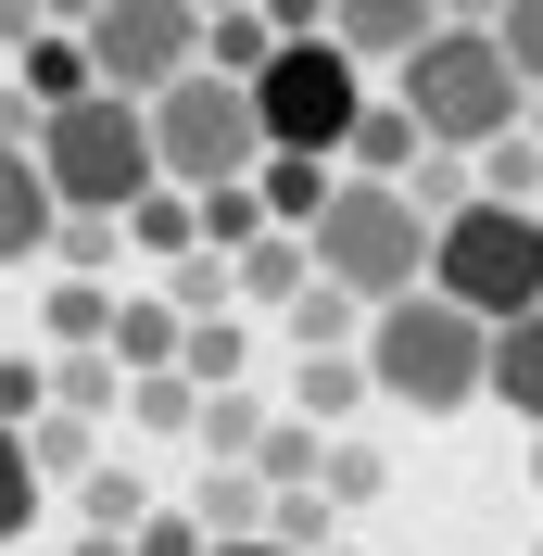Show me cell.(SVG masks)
I'll use <instances>...</instances> for the list:
<instances>
[{
    "label": "cell",
    "instance_id": "6da1fadb",
    "mask_svg": "<svg viewBox=\"0 0 543 556\" xmlns=\"http://www.w3.org/2000/svg\"><path fill=\"white\" fill-rule=\"evenodd\" d=\"M392 102L417 114L430 152H480V139L531 127V89H518V64H506L493 26H430L405 64H392Z\"/></svg>",
    "mask_w": 543,
    "mask_h": 556
},
{
    "label": "cell",
    "instance_id": "7a4b0ae2",
    "mask_svg": "<svg viewBox=\"0 0 543 556\" xmlns=\"http://www.w3.org/2000/svg\"><path fill=\"white\" fill-rule=\"evenodd\" d=\"M480 354H493V329L417 278V291L367 304V354H354V367H367V392H392V405L455 417V405H480Z\"/></svg>",
    "mask_w": 543,
    "mask_h": 556
},
{
    "label": "cell",
    "instance_id": "3957f363",
    "mask_svg": "<svg viewBox=\"0 0 543 556\" xmlns=\"http://www.w3.org/2000/svg\"><path fill=\"white\" fill-rule=\"evenodd\" d=\"M430 291L468 304L480 329L531 316L543 304V203H493V190H468V203L430 228Z\"/></svg>",
    "mask_w": 543,
    "mask_h": 556
},
{
    "label": "cell",
    "instance_id": "277c9868",
    "mask_svg": "<svg viewBox=\"0 0 543 556\" xmlns=\"http://www.w3.org/2000/svg\"><path fill=\"white\" fill-rule=\"evenodd\" d=\"M316 278L354 291V304H392L430 278V215L405 203V177H329V203H316Z\"/></svg>",
    "mask_w": 543,
    "mask_h": 556
},
{
    "label": "cell",
    "instance_id": "5b68a950",
    "mask_svg": "<svg viewBox=\"0 0 543 556\" xmlns=\"http://www.w3.org/2000/svg\"><path fill=\"white\" fill-rule=\"evenodd\" d=\"M38 177H51V203L64 215H127L139 190H152V102H127V89H89V102L38 114Z\"/></svg>",
    "mask_w": 543,
    "mask_h": 556
},
{
    "label": "cell",
    "instance_id": "8992f818",
    "mask_svg": "<svg viewBox=\"0 0 543 556\" xmlns=\"http://www.w3.org/2000/svg\"><path fill=\"white\" fill-rule=\"evenodd\" d=\"M367 76H379V64H354V51L316 26V38H278L266 64L240 76V89H253L266 152H316V165H329L341 139H354V114H367Z\"/></svg>",
    "mask_w": 543,
    "mask_h": 556
},
{
    "label": "cell",
    "instance_id": "52a82bcc",
    "mask_svg": "<svg viewBox=\"0 0 543 556\" xmlns=\"http://www.w3.org/2000/svg\"><path fill=\"white\" fill-rule=\"evenodd\" d=\"M152 165H165V190H228V177L266 165V127H253V89L215 64L165 76L152 89Z\"/></svg>",
    "mask_w": 543,
    "mask_h": 556
},
{
    "label": "cell",
    "instance_id": "ba28073f",
    "mask_svg": "<svg viewBox=\"0 0 543 556\" xmlns=\"http://www.w3.org/2000/svg\"><path fill=\"white\" fill-rule=\"evenodd\" d=\"M76 38H89V76H102V89L152 102L165 76H190V64H203V0H102Z\"/></svg>",
    "mask_w": 543,
    "mask_h": 556
},
{
    "label": "cell",
    "instance_id": "9c48e42d",
    "mask_svg": "<svg viewBox=\"0 0 543 556\" xmlns=\"http://www.w3.org/2000/svg\"><path fill=\"white\" fill-rule=\"evenodd\" d=\"M430 26H442V0H329V38L354 64H405Z\"/></svg>",
    "mask_w": 543,
    "mask_h": 556
},
{
    "label": "cell",
    "instance_id": "30bf717a",
    "mask_svg": "<svg viewBox=\"0 0 543 556\" xmlns=\"http://www.w3.org/2000/svg\"><path fill=\"white\" fill-rule=\"evenodd\" d=\"M480 405H506V417L543 430V304L493 329V354H480Z\"/></svg>",
    "mask_w": 543,
    "mask_h": 556
},
{
    "label": "cell",
    "instance_id": "8fae6325",
    "mask_svg": "<svg viewBox=\"0 0 543 556\" xmlns=\"http://www.w3.org/2000/svg\"><path fill=\"white\" fill-rule=\"evenodd\" d=\"M51 177H38V152H0V266H38L51 253Z\"/></svg>",
    "mask_w": 543,
    "mask_h": 556
},
{
    "label": "cell",
    "instance_id": "7c38bea8",
    "mask_svg": "<svg viewBox=\"0 0 543 556\" xmlns=\"http://www.w3.org/2000/svg\"><path fill=\"white\" fill-rule=\"evenodd\" d=\"M13 89H26L38 114H64V102H89V89H102V76H89V38H76V26H38L26 51H13Z\"/></svg>",
    "mask_w": 543,
    "mask_h": 556
},
{
    "label": "cell",
    "instance_id": "4fadbf2b",
    "mask_svg": "<svg viewBox=\"0 0 543 556\" xmlns=\"http://www.w3.org/2000/svg\"><path fill=\"white\" fill-rule=\"evenodd\" d=\"M304 278H316V241H304V228H266V241L228 253V304H291Z\"/></svg>",
    "mask_w": 543,
    "mask_h": 556
},
{
    "label": "cell",
    "instance_id": "5bb4252c",
    "mask_svg": "<svg viewBox=\"0 0 543 556\" xmlns=\"http://www.w3.org/2000/svg\"><path fill=\"white\" fill-rule=\"evenodd\" d=\"M177 329H190V316H177L165 291H114V329H102V354L139 380V367H177Z\"/></svg>",
    "mask_w": 543,
    "mask_h": 556
},
{
    "label": "cell",
    "instance_id": "9a60e30c",
    "mask_svg": "<svg viewBox=\"0 0 543 556\" xmlns=\"http://www.w3.org/2000/svg\"><path fill=\"white\" fill-rule=\"evenodd\" d=\"M316 468H329V430H316V417H266L253 481H266V493H316Z\"/></svg>",
    "mask_w": 543,
    "mask_h": 556
},
{
    "label": "cell",
    "instance_id": "2e32d148",
    "mask_svg": "<svg viewBox=\"0 0 543 556\" xmlns=\"http://www.w3.org/2000/svg\"><path fill=\"white\" fill-rule=\"evenodd\" d=\"M253 190H266V228H316L329 165H316V152H266V165H253Z\"/></svg>",
    "mask_w": 543,
    "mask_h": 556
},
{
    "label": "cell",
    "instance_id": "e0dca14e",
    "mask_svg": "<svg viewBox=\"0 0 543 556\" xmlns=\"http://www.w3.org/2000/svg\"><path fill=\"white\" fill-rule=\"evenodd\" d=\"M266 506H278V493L253 481V455H240V468H215V481H203L190 519H203V544H240V531H266Z\"/></svg>",
    "mask_w": 543,
    "mask_h": 556
},
{
    "label": "cell",
    "instance_id": "ac0fdd59",
    "mask_svg": "<svg viewBox=\"0 0 543 556\" xmlns=\"http://www.w3.org/2000/svg\"><path fill=\"white\" fill-rule=\"evenodd\" d=\"M468 190H493V203H543V139L531 127L480 139V152H468Z\"/></svg>",
    "mask_w": 543,
    "mask_h": 556
},
{
    "label": "cell",
    "instance_id": "d6986e66",
    "mask_svg": "<svg viewBox=\"0 0 543 556\" xmlns=\"http://www.w3.org/2000/svg\"><path fill=\"white\" fill-rule=\"evenodd\" d=\"M51 405H64V417H102V405H127V367H114L102 342H76V354H51Z\"/></svg>",
    "mask_w": 543,
    "mask_h": 556
},
{
    "label": "cell",
    "instance_id": "ffe728a7",
    "mask_svg": "<svg viewBox=\"0 0 543 556\" xmlns=\"http://www.w3.org/2000/svg\"><path fill=\"white\" fill-rule=\"evenodd\" d=\"M341 152H354V165H367V177H405L417 152H430V139H417V114H405V102H367V114H354V139H341Z\"/></svg>",
    "mask_w": 543,
    "mask_h": 556
},
{
    "label": "cell",
    "instance_id": "44dd1931",
    "mask_svg": "<svg viewBox=\"0 0 543 556\" xmlns=\"http://www.w3.org/2000/svg\"><path fill=\"white\" fill-rule=\"evenodd\" d=\"M240 316H190V329H177V380H203V392H240Z\"/></svg>",
    "mask_w": 543,
    "mask_h": 556
},
{
    "label": "cell",
    "instance_id": "7402d4cb",
    "mask_svg": "<svg viewBox=\"0 0 543 556\" xmlns=\"http://www.w3.org/2000/svg\"><path fill=\"white\" fill-rule=\"evenodd\" d=\"M127 241H139V253H165V266H177V253L203 241V215H190V190H165V177H152V190L127 203Z\"/></svg>",
    "mask_w": 543,
    "mask_h": 556
},
{
    "label": "cell",
    "instance_id": "603a6c76",
    "mask_svg": "<svg viewBox=\"0 0 543 556\" xmlns=\"http://www.w3.org/2000/svg\"><path fill=\"white\" fill-rule=\"evenodd\" d=\"M190 215H203V253L266 241V190H253V177H228V190H190Z\"/></svg>",
    "mask_w": 543,
    "mask_h": 556
},
{
    "label": "cell",
    "instance_id": "cb8c5ba5",
    "mask_svg": "<svg viewBox=\"0 0 543 556\" xmlns=\"http://www.w3.org/2000/svg\"><path fill=\"white\" fill-rule=\"evenodd\" d=\"M190 443H203L215 468H240V455L266 443V405H253V392H203V417H190Z\"/></svg>",
    "mask_w": 543,
    "mask_h": 556
},
{
    "label": "cell",
    "instance_id": "d4e9b609",
    "mask_svg": "<svg viewBox=\"0 0 543 556\" xmlns=\"http://www.w3.org/2000/svg\"><path fill=\"white\" fill-rule=\"evenodd\" d=\"M26 468H38V481H89V417L38 405V417H26Z\"/></svg>",
    "mask_w": 543,
    "mask_h": 556
},
{
    "label": "cell",
    "instance_id": "484cf974",
    "mask_svg": "<svg viewBox=\"0 0 543 556\" xmlns=\"http://www.w3.org/2000/svg\"><path fill=\"white\" fill-rule=\"evenodd\" d=\"M266 51H278V38H266V13H253V0H228V13H203V64H215V76H253Z\"/></svg>",
    "mask_w": 543,
    "mask_h": 556
},
{
    "label": "cell",
    "instance_id": "4316f807",
    "mask_svg": "<svg viewBox=\"0 0 543 556\" xmlns=\"http://www.w3.org/2000/svg\"><path fill=\"white\" fill-rule=\"evenodd\" d=\"M278 316H291V342H304V354H341V342H354V291H329V278H304Z\"/></svg>",
    "mask_w": 543,
    "mask_h": 556
},
{
    "label": "cell",
    "instance_id": "83f0119b",
    "mask_svg": "<svg viewBox=\"0 0 543 556\" xmlns=\"http://www.w3.org/2000/svg\"><path fill=\"white\" fill-rule=\"evenodd\" d=\"M354 405H367V367H354V354H304V417L316 430H341Z\"/></svg>",
    "mask_w": 543,
    "mask_h": 556
},
{
    "label": "cell",
    "instance_id": "f1b7e54d",
    "mask_svg": "<svg viewBox=\"0 0 543 556\" xmlns=\"http://www.w3.org/2000/svg\"><path fill=\"white\" fill-rule=\"evenodd\" d=\"M127 417H139V430H190V417H203V380H177V367H139V380H127Z\"/></svg>",
    "mask_w": 543,
    "mask_h": 556
},
{
    "label": "cell",
    "instance_id": "f546056e",
    "mask_svg": "<svg viewBox=\"0 0 543 556\" xmlns=\"http://www.w3.org/2000/svg\"><path fill=\"white\" fill-rule=\"evenodd\" d=\"M51 253H64L76 278H102L114 253H127V215H51Z\"/></svg>",
    "mask_w": 543,
    "mask_h": 556
},
{
    "label": "cell",
    "instance_id": "4dcf8cb0",
    "mask_svg": "<svg viewBox=\"0 0 543 556\" xmlns=\"http://www.w3.org/2000/svg\"><path fill=\"white\" fill-rule=\"evenodd\" d=\"M316 493H329V506H379V493H392V468H379L367 443H341V430H329V468H316Z\"/></svg>",
    "mask_w": 543,
    "mask_h": 556
},
{
    "label": "cell",
    "instance_id": "1f68e13d",
    "mask_svg": "<svg viewBox=\"0 0 543 556\" xmlns=\"http://www.w3.org/2000/svg\"><path fill=\"white\" fill-rule=\"evenodd\" d=\"M102 329H114V291H102V278H64V291H51V342H102Z\"/></svg>",
    "mask_w": 543,
    "mask_h": 556
},
{
    "label": "cell",
    "instance_id": "d6a6232c",
    "mask_svg": "<svg viewBox=\"0 0 543 556\" xmlns=\"http://www.w3.org/2000/svg\"><path fill=\"white\" fill-rule=\"evenodd\" d=\"M165 304H177V316H215V304H228V253H203V241H190V253L165 266Z\"/></svg>",
    "mask_w": 543,
    "mask_h": 556
},
{
    "label": "cell",
    "instance_id": "836d02e7",
    "mask_svg": "<svg viewBox=\"0 0 543 556\" xmlns=\"http://www.w3.org/2000/svg\"><path fill=\"white\" fill-rule=\"evenodd\" d=\"M38 519V468H26V430H0V544Z\"/></svg>",
    "mask_w": 543,
    "mask_h": 556
},
{
    "label": "cell",
    "instance_id": "e575fe53",
    "mask_svg": "<svg viewBox=\"0 0 543 556\" xmlns=\"http://www.w3.org/2000/svg\"><path fill=\"white\" fill-rule=\"evenodd\" d=\"M493 38H506L518 89H543V0H506V13H493Z\"/></svg>",
    "mask_w": 543,
    "mask_h": 556
},
{
    "label": "cell",
    "instance_id": "d590c367",
    "mask_svg": "<svg viewBox=\"0 0 543 556\" xmlns=\"http://www.w3.org/2000/svg\"><path fill=\"white\" fill-rule=\"evenodd\" d=\"M38 405H51V367L38 354H0V430H26Z\"/></svg>",
    "mask_w": 543,
    "mask_h": 556
},
{
    "label": "cell",
    "instance_id": "8d00e7d4",
    "mask_svg": "<svg viewBox=\"0 0 543 556\" xmlns=\"http://www.w3.org/2000/svg\"><path fill=\"white\" fill-rule=\"evenodd\" d=\"M152 506H139V481L127 468H89V531H139Z\"/></svg>",
    "mask_w": 543,
    "mask_h": 556
},
{
    "label": "cell",
    "instance_id": "74e56055",
    "mask_svg": "<svg viewBox=\"0 0 543 556\" xmlns=\"http://www.w3.org/2000/svg\"><path fill=\"white\" fill-rule=\"evenodd\" d=\"M278 544H291V556L329 544V493H278Z\"/></svg>",
    "mask_w": 543,
    "mask_h": 556
},
{
    "label": "cell",
    "instance_id": "f35d334b",
    "mask_svg": "<svg viewBox=\"0 0 543 556\" xmlns=\"http://www.w3.org/2000/svg\"><path fill=\"white\" fill-rule=\"evenodd\" d=\"M127 556H203V519H139Z\"/></svg>",
    "mask_w": 543,
    "mask_h": 556
},
{
    "label": "cell",
    "instance_id": "ab89813d",
    "mask_svg": "<svg viewBox=\"0 0 543 556\" xmlns=\"http://www.w3.org/2000/svg\"><path fill=\"white\" fill-rule=\"evenodd\" d=\"M0 152H38V102L13 89V76H0Z\"/></svg>",
    "mask_w": 543,
    "mask_h": 556
},
{
    "label": "cell",
    "instance_id": "60d3db41",
    "mask_svg": "<svg viewBox=\"0 0 543 556\" xmlns=\"http://www.w3.org/2000/svg\"><path fill=\"white\" fill-rule=\"evenodd\" d=\"M253 13H266V38H316L329 26V0H253Z\"/></svg>",
    "mask_w": 543,
    "mask_h": 556
},
{
    "label": "cell",
    "instance_id": "b9f144b4",
    "mask_svg": "<svg viewBox=\"0 0 543 556\" xmlns=\"http://www.w3.org/2000/svg\"><path fill=\"white\" fill-rule=\"evenodd\" d=\"M38 26H51V13H38V0H0V64H13V51H26Z\"/></svg>",
    "mask_w": 543,
    "mask_h": 556
},
{
    "label": "cell",
    "instance_id": "7bdbcfd3",
    "mask_svg": "<svg viewBox=\"0 0 543 556\" xmlns=\"http://www.w3.org/2000/svg\"><path fill=\"white\" fill-rule=\"evenodd\" d=\"M203 556H291L278 531H240V544H203Z\"/></svg>",
    "mask_w": 543,
    "mask_h": 556
},
{
    "label": "cell",
    "instance_id": "ee69618b",
    "mask_svg": "<svg viewBox=\"0 0 543 556\" xmlns=\"http://www.w3.org/2000/svg\"><path fill=\"white\" fill-rule=\"evenodd\" d=\"M493 13H506V0H442V26H493Z\"/></svg>",
    "mask_w": 543,
    "mask_h": 556
},
{
    "label": "cell",
    "instance_id": "f6af8a7d",
    "mask_svg": "<svg viewBox=\"0 0 543 556\" xmlns=\"http://www.w3.org/2000/svg\"><path fill=\"white\" fill-rule=\"evenodd\" d=\"M38 13H51V26H89V13H102V0H38Z\"/></svg>",
    "mask_w": 543,
    "mask_h": 556
},
{
    "label": "cell",
    "instance_id": "bcb514c9",
    "mask_svg": "<svg viewBox=\"0 0 543 556\" xmlns=\"http://www.w3.org/2000/svg\"><path fill=\"white\" fill-rule=\"evenodd\" d=\"M76 556H127V531H76Z\"/></svg>",
    "mask_w": 543,
    "mask_h": 556
},
{
    "label": "cell",
    "instance_id": "7dc6e473",
    "mask_svg": "<svg viewBox=\"0 0 543 556\" xmlns=\"http://www.w3.org/2000/svg\"><path fill=\"white\" fill-rule=\"evenodd\" d=\"M531 493H543V430H531Z\"/></svg>",
    "mask_w": 543,
    "mask_h": 556
},
{
    "label": "cell",
    "instance_id": "c3c4849f",
    "mask_svg": "<svg viewBox=\"0 0 543 556\" xmlns=\"http://www.w3.org/2000/svg\"><path fill=\"white\" fill-rule=\"evenodd\" d=\"M316 556H354V544H316Z\"/></svg>",
    "mask_w": 543,
    "mask_h": 556
},
{
    "label": "cell",
    "instance_id": "681fc988",
    "mask_svg": "<svg viewBox=\"0 0 543 556\" xmlns=\"http://www.w3.org/2000/svg\"><path fill=\"white\" fill-rule=\"evenodd\" d=\"M203 13H228V0H203Z\"/></svg>",
    "mask_w": 543,
    "mask_h": 556
},
{
    "label": "cell",
    "instance_id": "f907efd6",
    "mask_svg": "<svg viewBox=\"0 0 543 556\" xmlns=\"http://www.w3.org/2000/svg\"><path fill=\"white\" fill-rule=\"evenodd\" d=\"M531 556H543V544H531Z\"/></svg>",
    "mask_w": 543,
    "mask_h": 556
}]
</instances>
